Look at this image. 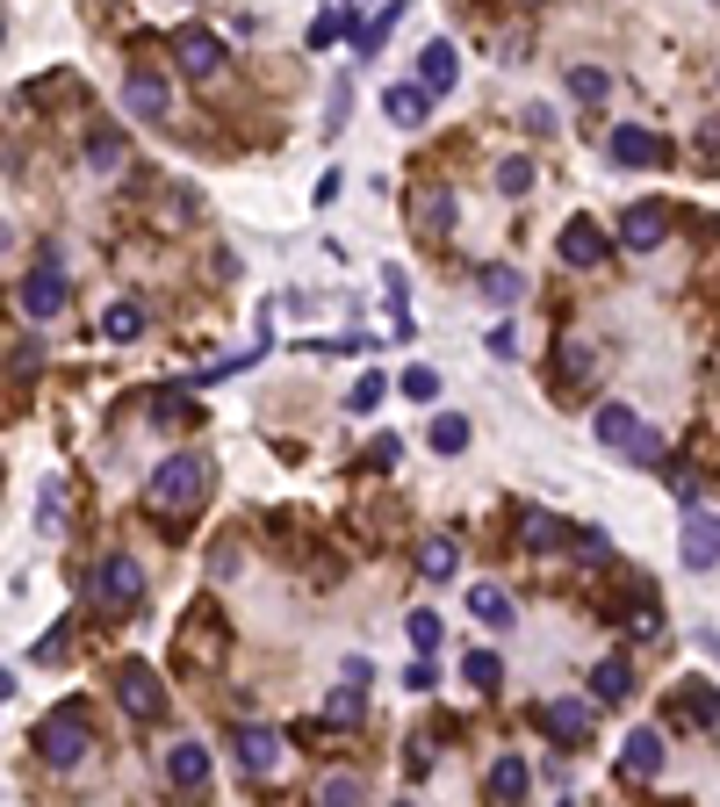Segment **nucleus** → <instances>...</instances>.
<instances>
[{"label": "nucleus", "mask_w": 720, "mask_h": 807, "mask_svg": "<svg viewBox=\"0 0 720 807\" xmlns=\"http://www.w3.org/2000/svg\"><path fill=\"white\" fill-rule=\"evenodd\" d=\"M209 483H217L209 454H166V462L145 476V505L166 512V520H180V512H195L209 498Z\"/></svg>", "instance_id": "obj_1"}, {"label": "nucleus", "mask_w": 720, "mask_h": 807, "mask_svg": "<svg viewBox=\"0 0 720 807\" xmlns=\"http://www.w3.org/2000/svg\"><path fill=\"white\" fill-rule=\"evenodd\" d=\"M591 433H599V447L627 454L634 469H670V447H663V433H649V425H641V419H634L627 404H599V419H591Z\"/></svg>", "instance_id": "obj_2"}, {"label": "nucleus", "mask_w": 720, "mask_h": 807, "mask_svg": "<svg viewBox=\"0 0 720 807\" xmlns=\"http://www.w3.org/2000/svg\"><path fill=\"white\" fill-rule=\"evenodd\" d=\"M87 750H95V721H87V707H58V713H43V721H37V757L51 771H72Z\"/></svg>", "instance_id": "obj_3"}, {"label": "nucleus", "mask_w": 720, "mask_h": 807, "mask_svg": "<svg viewBox=\"0 0 720 807\" xmlns=\"http://www.w3.org/2000/svg\"><path fill=\"white\" fill-rule=\"evenodd\" d=\"M14 303H22V311L43 325V317H58V311L72 303V282L58 274V260H43V267H29L22 282H14Z\"/></svg>", "instance_id": "obj_4"}, {"label": "nucleus", "mask_w": 720, "mask_h": 807, "mask_svg": "<svg viewBox=\"0 0 720 807\" xmlns=\"http://www.w3.org/2000/svg\"><path fill=\"white\" fill-rule=\"evenodd\" d=\"M87 591H95L101 613H130V606L145 599V570H137L130 555H109V562L95 570V584H87Z\"/></svg>", "instance_id": "obj_5"}, {"label": "nucleus", "mask_w": 720, "mask_h": 807, "mask_svg": "<svg viewBox=\"0 0 720 807\" xmlns=\"http://www.w3.org/2000/svg\"><path fill=\"white\" fill-rule=\"evenodd\" d=\"M116 699H122L130 721H159L166 713V685H159V671H145V663H122L116 671Z\"/></svg>", "instance_id": "obj_6"}, {"label": "nucleus", "mask_w": 720, "mask_h": 807, "mask_svg": "<svg viewBox=\"0 0 720 807\" xmlns=\"http://www.w3.org/2000/svg\"><path fill=\"white\" fill-rule=\"evenodd\" d=\"M209 779H217L209 742H174V750H166V786H174V794H203Z\"/></svg>", "instance_id": "obj_7"}, {"label": "nucleus", "mask_w": 720, "mask_h": 807, "mask_svg": "<svg viewBox=\"0 0 720 807\" xmlns=\"http://www.w3.org/2000/svg\"><path fill=\"white\" fill-rule=\"evenodd\" d=\"M541 728L562 742V750H584L591 742V707L584 699H541Z\"/></svg>", "instance_id": "obj_8"}, {"label": "nucleus", "mask_w": 720, "mask_h": 807, "mask_svg": "<svg viewBox=\"0 0 720 807\" xmlns=\"http://www.w3.org/2000/svg\"><path fill=\"white\" fill-rule=\"evenodd\" d=\"M599 368V346L584 339V332H570V339H555V361H548V383L555 390H576L584 375Z\"/></svg>", "instance_id": "obj_9"}, {"label": "nucleus", "mask_w": 720, "mask_h": 807, "mask_svg": "<svg viewBox=\"0 0 720 807\" xmlns=\"http://www.w3.org/2000/svg\"><path fill=\"white\" fill-rule=\"evenodd\" d=\"M238 771L245 779H274V771H282V736H274V728H238Z\"/></svg>", "instance_id": "obj_10"}, {"label": "nucleus", "mask_w": 720, "mask_h": 807, "mask_svg": "<svg viewBox=\"0 0 720 807\" xmlns=\"http://www.w3.org/2000/svg\"><path fill=\"white\" fill-rule=\"evenodd\" d=\"M605 151H612V166H663L670 159V145L655 130H634V124H620L605 137Z\"/></svg>", "instance_id": "obj_11"}, {"label": "nucleus", "mask_w": 720, "mask_h": 807, "mask_svg": "<svg viewBox=\"0 0 720 807\" xmlns=\"http://www.w3.org/2000/svg\"><path fill=\"white\" fill-rule=\"evenodd\" d=\"M713 555H720V520L684 505V570H713Z\"/></svg>", "instance_id": "obj_12"}, {"label": "nucleus", "mask_w": 720, "mask_h": 807, "mask_svg": "<svg viewBox=\"0 0 720 807\" xmlns=\"http://www.w3.org/2000/svg\"><path fill=\"white\" fill-rule=\"evenodd\" d=\"M174 51H180V72H195V80H217L224 72V43L209 37V29H180Z\"/></svg>", "instance_id": "obj_13"}, {"label": "nucleus", "mask_w": 720, "mask_h": 807, "mask_svg": "<svg viewBox=\"0 0 720 807\" xmlns=\"http://www.w3.org/2000/svg\"><path fill=\"white\" fill-rule=\"evenodd\" d=\"M555 253H562V267H599V260H605V232H599L591 217H576V224H562Z\"/></svg>", "instance_id": "obj_14"}, {"label": "nucleus", "mask_w": 720, "mask_h": 807, "mask_svg": "<svg viewBox=\"0 0 720 807\" xmlns=\"http://www.w3.org/2000/svg\"><path fill=\"white\" fill-rule=\"evenodd\" d=\"M663 232H670V217H663L655 203H634V209L620 217V246H627V253H655V246H663Z\"/></svg>", "instance_id": "obj_15"}, {"label": "nucleus", "mask_w": 720, "mask_h": 807, "mask_svg": "<svg viewBox=\"0 0 720 807\" xmlns=\"http://www.w3.org/2000/svg\"><path fill=\"white\" fill-rule=\"evenodd\" d=\"M433 87H425V80H411V87H389V95H382V109H389V124L396 130H418L425 124V116H433Z\"/></svg>", "instance_id": "obj_16"}, {"label": "nucleus", "mask_w": 720, "mask_h": 807, "mask_svg": "<svg viewBox=\"0 0 720 807\" xmlns=\"http://www.w3.org/2000/svg\"><path fill=\"white\" fill-rule=\"evenodd\" d=\"M620 771L627 779H655V771H663V736H655V728H634V736L620 742Z\"/></svg>", "instance_id": "obj_17"}, {"label": "nucleus", "mask_w": 720, "mask_h": 807, "mask_svg": "<svg viewBox=\"0 0 720 807\" xmlns=\"http://www.w3.org/2000/svg\"><path fill=\"white\" fill-rule=\"evenodd\" d=\"M418 80L425 87H433V95H454V80H462V58H454V43H425V51H418Z\"/></svg>", "instance_id": "obj_18"}, {"label": "nucleus", "mask_w": 720, "mask_h": 807, "mask_svg": "<svg viewBox=\"0 0 720 807\" xmlns=\"http://www.w3.org/2000/svg\"><path fill=\"white\" fill-rule=\"evenodd\" d=\"M122 101H130V116H151V124L174 109V101H166V80H159V72H145V66L122 80Z\"/></svg>", "instance_id": "obj_19"}, {"label": "nucleus", "mask_w": 720, "mask_h": 807, "mask_svg": "<svg viewBox=\"0 0 720 807\" xmlns=\"http://www.w3.org/2000/svg\"><path fill=\"white\" fill-rule=\"evenodd\" d=\"M627 692H634V671H627V657L591 663V699H599V707H620Z\"/></svg>", "instance_id": "obj_20"}, {"label": "nucleus", "mask_w": 720, "mask_h": 807, "mask_svg": "<svg viewBox=\"0 0 720 807\" xmlns=\"http://www.w3.org/2000/svg\"><path fill=\"white\" fill-rule=\"evenodd\" d=\"M454 562H462V541H454V534H433L418 548V577H425V584H447Z\"/></svg>", "instance_id": "obj_21"}, {"label": "nucleus", "mask_w": 720, "mask_h": 807, "mask_svg": "<svg viewBox=\"0 0 720 807\" xmlns=\"http://www.w3.org/2000/svg\"><path fill=\"white\" fill-rule=\"evenodd\" d=\"M469 613H476L483 628H512V620H519V606H512V591H497V584H476V591H469Z\"/></svg>", "instance_id": "obj_22"}, {"label": "nucleus", "mask_w": 720, "mask_h": 807, "mask_svg": "<svg viewBox=\"0 0 720 807\" xmlns=\"http://www.w3.org/2000/svg\"><path fill=\"white\" fill-rule=\"evenodd\" d=\"M122 159H130V145H122V130H95V137H87V166H95V174H116Z\"/></svg>", "instance_id": "obj_23"}, {"label": "nucleus", "mask_w": 720, "mask_h": 807, "mask_svg": "<svg viewBox=\"0 0 720 807\" xmlns=\"http://www.w3.org/2000/svg\"><path fill=\"white\" fill-rule=\"evenodd\" d=\"M490 794L497 800H526V757H497V765H490Z\"/></svg>", "instance_id": "obj_24"}, {"label": "nucleus", "mask_w": 720, "mask_h": 807, "mask_svg": "<svg viewBox=\"0 0 720 807\" xmlns=\"http://www.w3.org/2000/svg\"><path fill=\"white\" fill-rule=\"evenodd\" d=\"M137 332H145V311H137V303H109V311H101V339H137Z\"/></svg>", "instance_id": "obj_25"}, {"label": "nucleus", "mask_w": 720, "mask_h": 807, "mask_svg": "<svg viewBox=\"0 0 720 807\" xmlns=\"http://www.w3.org/2000/svg\"><path fill=\"white\" fill-rule=\"evenodd\" d=\"M418 232H425V238H433V232H454V195H447V188H433V195L418 203Z\"/></svg>", "instance_id": "obj_26"}, {"label": "nucleus", "mask_w": 720, "mask_h": 807, "mask_svg": "<svg viewBox=\"0 0 720 807\" xmlns=\"http://www.w3.org/2000/svg\"><path fill=\"white\" fill-rule=\"evenodd\" d=\"M483 296L490 303H519V296H526V274H519V267H483Z\"/></svg>", "instance_id": "obj_27"}, {"label": "nucleus", "mask_w": 720, "mask_h": 807, "mask_svg": "<svg viewBox=\"0 0 720 807\" xmlns=\"http://www.w3.org/2000/svg\"><path fill=\"white\" fill-rule=\"evenodd\" d=\"M469 447V419L462 411H440L433 419V454H462Z\"/></svg>", "instance_id": "obj_28"}, {"label": "nucleus", "mask_w": 720, "mask_h": 807, "mask_svg": "<svg viewBox=\"0 0 720 807\" xmlns=\"http://www.w3.org/2000/svg\"><path fill=\"white\" fill-rule=\"evenodd\" d=\"M404 8H411V0H389V8H382V14H375V22H367V29H361V37H354V43H361V58H375V51H382V43H389V29H396V14H404Z\"/></svg>", "instance_id": "obj_29"}, {"label": "nucleus", "mask_w": 720, "mask_h": 807, "mask_svg": "<svg viewBox=\"0 0 720 807\" xmlns=\"http://www.w3.org/2000/svg\"><path fill=\"white\" fill-rule=\"evenodd\" d=\"M382 397H389V375H382V368H367L361 383H354V397H346V411H354V419H367V411H375Z\"/></svg>", "instance_id": "obj_30"}, {"label": "nucleus", "mask_w": 720, "mask_h": 807, "mask_svg": "<svg viewBox=\"0 0 720 807\" xmlns=\"http://www.w3.org/2000/svg\"><path fill=\"white\" fill-rule=\"evenodd\" d=\"M462 671H469V685H476V692H497V685H504V663L490 657V649H469Z\"/></svg>", "instance_id": "obj_31"}, {"label": "nucleus", "mask_w": 720, "mask_h": 807, "mask_svg": "<svg viewBox=\"0 0 720 807\" xmlns=\"http://www.w3.org/2000/svg\"><path fill=\"white\" fill-rule=\"evenodd\" d=\"M404 634H411V649H418V657H433L440 634H447V620H440V613H411V620H404Z\"/></svg>", "instance_id": "obj_32"}, {"label": "nucleus", "mask_w": 720, "mask_h": 807, "mask_svg": "<svg viewBox=\"0 0 720 807\" xmlns=\"http://www.w3.org/2000/svg\"><path fill=\"white\" fill-rule=\"evenodd\" d=\"M325 721H332V728H354V721H361V678L339 685V692L325 699Z\"/></svg>", "instance_id": "obj_33"}, {"label": "nucleus", "mask_w": 720, "mask_h": 807, "mask_svg": "<svg viewBox=\"0 0 720 807\" xmlns=\"http://www.w3.org/2000/svg\"><path fill=\"white\" fill-rule=\"evenodd\" d=\"M570 95H576V101H591V109H599V101L612 95V80H605L599 66H570Z\"/></svg>", "instance_id": "obj_34"}, {"label": "nucleus", "mask_w": 720, "mask_h": 807, "mask_svg": "<svg viewBox=\"0 0 720 807\" xmlns=\"http://www.w3.org/2000/svg\"><path fill=\"white\" fill-rule=\"evenodd\" d=\"M562 541H576V534L555 520V512H533L526 520V548H562Z\"/></svg>", "instance_id": "obj_35"}, {"label": "nucleus", "mask_w": 720, "mask_h": 807, "mask_svg": "<svg viewBox=\"0 0 720 807\" xmlns=\"http://www.w3.org/2000/svg\"><path fill=\"white\" fill-rule=\"evenodd\" d=\"M396 390H404V397H418V404H433L440 397V375L433 368H404V375H396Z\"/></svg>", "instance_id": "obj_36"}, {"label": "nucleus", "mask_w": 720, "mask_h": 807, "mask_svg": "<svg viewBox=\"0 0 720 807\" xmlns=\"http://www.w3.org/2000/svg\"><path fill=\"white\" fill-rule=\"evenodd\" d=\"M339 37H346V14H339V8H325V14L310 22V51H325V43H339Z\"/></svg>", "instance_id": "obj_37"}, {"label": "nucleus", "mask_w": 720, "mask_h": 807, "mask_svg": "<svg viewBox=\"0 0 720 807\" xmlns=\"http://www.w3.org/2000/svg\"><path fill=\"white\" fill-rule=\"evenodd\" d=\"M37 526L43 534H58V526H66V512H58V483L43 476V491H37Z\"/></svg>", "instance_id": "obj_38"}, {"label": "nucleus", "mask_w": 720, "mask_h": 807, "mask_svg": "<svg viewBox=\"0 0 720 807\" xmlns=\"http://www.w3.org/2000/svg\"><path fill=\"white\" fill-rule=\"evenodd\" d=\"M497 188H504V195H526V188H533V166H526V159H504V166H497Z\"/></svg>", "instance_id": "obj_39"}, {"label": "nucleus", "mask_w": 720, "mask_h": 807, "mask_svg": "<svg viewBox=\"0 0 720 807\" xmlns=\"http://www.w3.org/2000/svg\"><path fill=\"white\" fill-rule=\"evenodd\" d=\"M317 800H332V807H354V800H361V779H325V786H317Z\"/></svg>", "instance_id": "obj_40"}, {"label": "nucleus", "mask_w": 720, "mask_h": 807, "mask_svg": "<svg viewBox=\"0 0 720 807\" xmlns=\"http://www.w3.org/2000/svg\"><path fill=\"white\" fill-rule=\"evenodd\" d=\"M684 713H692V721H707V728H713V721H720V699H713V692H684Z\"/></svg>", "instance_id": "obj_41"}, {"label": "nucleus", "mask_w": 720, "mask_h": 807, "mask_svg": "<svg viewBox=\"0 0 720 807\" xmlns=\"http://www.w3.org/2000/svg\"><path fill=\"white\" fill-rule=\"evenodd\" d=\"M526 130H533V137H555L562 116H555V109H526Z\"/></svg>", "instance_id": "obj_42"}, {"label": "nucleus", "mask_w": 720, "mask_h": 807, "mask_svg": "<svg viewBox=\"0 0 720 807\" xmlns=\"http://www.w3.org/2000/svg\"><path fill=\"white\" fill-rule=\"evenodd\" d=\"M490 354L512 361V354H519V332H512V325H497V332H490Z\"/></svg>", "instance_id": "obj_43"}, {"label": "nucleus", "mask_w": 720, "mask_h": 807, "mask_svg": "<svg viewBox=\"0 0 720 807\" xmlns=\"http://www.w3.org/2000/svg\"><path fill=\"white\" fill-rule=\"evenodd\" d=\"M367 462H375V469H389V462H396V433H375V447H367Z\"/></svg>", "instance_id": "obj_44"}, {"label": "nucleus", "mask_w": 720, "mask_h": 807, "mask_svg": "<svg viewBox=\"0 0 720 807\" xmlns=\"http://www.w3.org/2000/svg\"><path fill=\"white\" fill-rule=\"evenodd\" d=\"M576 555H584V562L605 555V534H599V526H584V534H576Z\"/></svg>", "instance_id": "obj_45"}, {"label": "nucleus", "mask_w": 720, "mask_h": 807, "mask_svg": "<svg viewBox=\"0 0 720 807\" xmlns=\"http://www.w3.org/2000/svg\"><path fill=\"white\" fill-rule=\"evenodd\" d=\"M404 685H411V692H433L440 678H433V663H411V671H404Z\"/></svg>", "instance_id": "obj_46"}]
</instances>
